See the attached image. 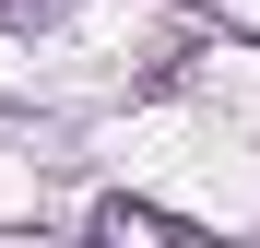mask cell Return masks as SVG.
<instances>
[{
    "label": "cell",
    "instance_id": "2",
    "mask_svg": "<svg viewBox=\"0 0 260 248\" xmlns=\"http://www.w3.org/2000/svg\"><path fill=\"white\" fill-rule=\"evenodd\" d=\"M71 0H0V36H36V24H59Z\"/></svg>",
    "mask_w": 260,
    "mask_h": 248
},
{
    "label": "cell",
    "instance_id": "1",
    "mask_svg": "<svg viewBox=\"0 0 260 248\" xmlns=\"http://www.w3.org/2000/svg\"><path fill=\"white\" fill-rule=\"evenodd\" d=\"M95 236H178V213H154V201H95Z\"/></svg>",
    "mask_w": 260,
    "mask_h": 248
}]
</instances>
